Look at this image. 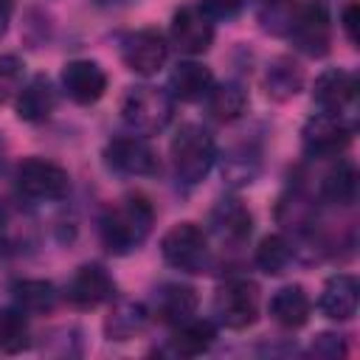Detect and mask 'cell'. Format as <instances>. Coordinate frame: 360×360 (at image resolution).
I'll return each instance as SVG.
<instances>
[{"label": "cell", "instance_id": "obj_1", "mask_svg": "<svg viewBox=\"0 0 360 360\" xmlns=\"http://www.w3.org/2000/svg\"><path fill=\"white\" fill-rule=\"evenodd\" d=\"M152 225H155V208L149 197L141 191H132L104 211L101 228H98L101 245L112 256H127L146 242V236L152 233Z\"/></svg>", "mask_w": 360, "mask_h": 360}, {"label": "cell", "instance_id": "obj_2", "mask_svg": "<svg viewBox=\"0 0 360 360\" xmlns=\"http://www.w3.org/2000/svg\"><path fill=\"white\" fill-rule=\"evenodd\" d=\"M169 158H172L174 177L183 186H197L200 180H205V174L217 160V143L205 127L183 124L169 143Z\"/></svg>", "mask_w": 360, "mask_h": 360}, {"label": "cell", "instance_id": "obj_3", "mask_svg": "<svg viewBox=\"0 0 360 360\" xmlns=\"http://www.w3.org/2000/svg\"><path fill=\"white\" fill-rule=\"evenodd\" d=\"M174 115V98L169 90L138 84L129 87L121 98V121L135 135H158Z\"/></svg>", "mask_w": 360, "mask_h": 360}, {"label": "cell", "instance_id": "obj_4", "mask_svg": "<svg viewBox=\"0 0 360 360\" xmlns=\"http://www.w3.org/2000/svg\"><path fill=\"white\" fill-rule=\"evenodd\" d=\"M14 186L28 202H59L70 191V177L53 160L25 158L14 169Z\"/></svg>", "mask_w": 360, "mask_h": 360}, {"label": "cell", "instance_id": "obj_5", "mask_svg": "<svg viewBox=\"0 0 360 360\" xmlns=\"http://www.w3.org/2000/svg\"><path fill=\"white\" fill-rule=\"evenodd\" d=\"M214 315L225 329H248L259 321V287L250 278H225L214 292Z\"/></svg>", "mask_w": 360, "mask_h": 360}, {"label": "cell", "instance_id": "obj_6", "mask_svg": "<svg viewBox=\"0 0 360 360\" xmlns=\"http://www.w3.org/2000/svg\"><path fill=\"white\" fill-rule=\"evenodd\" d=\"M160 256L180 273H202L208 264V239L200 225L177 222L160 239Z\"/></svg>", "mask_w": 360, "mask_h": 360}, {"label": "cell", "instance_id": "obj_7", "mask_svg": "<svg viewBox=\"0 0 360 360\" xmlns=\"http://www.w3.org/2000/svg\"><path fill=\"white\" fill-rule=\"evenodd\" d=\"M39 248V222L17 200L0 197V256H28Z\"/></svg>", "mask_w": 360, "mask_h": 360}, {"label": "cell", "instance_id": "obj_8", "mask_svg": "<svg viewBox=\"0 0 360 360\" xmlns=\"http://www.w3.org/2000/svg\"><path fill=\"white\" fill-rule=\"evenodd\" d=\"M104 166L124 177H155L160 174V158L158 152L138 135H118L112 138L104 152Z\"/></svg>", "mask_w": 360, "mask_h": 360}, {"label": "cell", "instance_id": "obj_9", "mask_svg": "<svg viewBox=\"0 0 360 360\" xmlns=\"http://www.w3.org/2000/svg\"><path fill=\"white\" fill-rule=\"evenodd\" d=\"M354 135V124L346 115L338 112H318L312 115L304 129H301V141H304V152L309 158H338Z\"/></svg>", "mask_w": 360, "mask_h": 360}, {"label": "cell", "instance_id": "obj_10", "mask_svg": "<svg viewBox=\"0 0 360 360\" xmlns=\"http://www.w3.org/2000/svg\"><path fill=\"white\" fill-rule=\"evenodd\" d=\"M290 42L312 56V59H321L329 53V42H332V22H329V11L323 3L318 0H309V3H301L290 31H287Z\"/></svg>", "mask_w": 360, "mask_h": 360}, {"label": "cell", "instance_id": "obj_11", "mask_svg": "<svg viewBox=\"0 0 360 360\" xmlns=\"http://www.w3.org/2000/svg\"><path fill=\"white\" fill-rule=\"evenodd\" d=\"M169 56L166 37L158 28H138L121 37V62L138 76H155Z\"/></svg>", "mask_w": 360, "mask_h": 360}, {"label": "cell", "instance_id": "obj_12", "mask_svg": "<svg viewBox=\"0 0 360 360\" xmlns=\"http://www.w3.org/2000/svg\"><path fill=\"white\" fill-rule=\"evenodd\" d=\"M169 37H172V45L180 51V53H188V56H200L211 48L214 42V22H211V14L202 8V6H194V3H186L174 11L172 17V28H169Z\"/></svg>", "mask_w": 360, "mask_h": 360}, {"label": "cell", "instance_id": "obj_13", "mask_svg": "<svg viewBox=\"0 0 360 360\" xmlns=\"http://www.w3.org/2000/svg\"><path fill=\"white\" fill-rule=\"evenodd\" d=\"M312 101L323 112L352 115L357 107V76L343 68H329L315 79Z\"/></svg>", "mask_w": 360, "mask_h": 360}, {"label": "cell", "instance_id": "obj_14", "mask_svg": "<svg viewBox=\"0 0 360 360\" xmlns=\"http://www.w3.org/2000/svg\"><path fill=\"white\" fill-rule=\"evenodd\" d=\"M65 298L79 309H93V307L115 298V281L101 264L90 262V264H82L70 276V281L65 287Z\"/></svg>", "mask_w": 360, "mask_h": 360}, {"label": "cell", "instance_id": "obj_15", "mask_svg": "<svg viewBox=\"0 0 360 360\" xmlns=\"http://www.w3.org/2000/svg\"><path fill=\"white\" fill-rule=\"evenodd\" d=\"M62 90L73 104H96L107 90V73L93 59H70L62 68Z\"/></svg>", "mask_w": 360, "mask_h": 360}, {"label": "cell", "instance_id": "obj_16", "mask_svg": "<svg viewBox=\"0 0 360 360\" xmlns=\"http://www.w3.org/2000/svg\"><path fill=\"white\" fill-rule=\"evenodd\" d=\"M208 225L222 245H242L253 233V214L236 197H222L208 214Z\"/></svg>", "mask_w": 360, "mask_h": 360}, {"label": "cell", "instance_id": "obj_17", "mask_svg": "<svg viewBox=\"0 0 360 360\" xmlns=\"http://www.w3.org/2000/svg\"><path fill=\"white\" fill-rule=\"evenodd\" d=\"M357 301H360L357 278L349 273H338L323 284L321 298H318V309L329 321H349L357 315Z\"/></svg>", "mask_w": 360, "mask_h": 360}, {"label": "cell", "instance_id": "obj_18", "mask_svg": "<svg viewBox=\"0 0 360 360\" xmlns=\"http://www.w3.org/2000/svg\"><path fill=\"white\" fill-rule=\"evenodd\" d=\"M197 312V292L188 284L180 281H166L155 290V318L160 323L177 326Z\"/></svg>", "mask_w": 360, "mask_h": 360}, {"label": "cell", "instance_id": "obj_19", "mask_svg": "<svg viewBox=\"0 0 360 360\" xmlns=\"http://www.w3.org/2000/svg\"><path fill=\"white\" fill-rule=\"evenodd\" d=\"M56 110V90L48 76H34L17 93V118L25 124H42Z\"/></svg>", "mask_w": 360, "mask_h": 360}, {"label": "cell", "instance_id": "obj_20", "mask_svg": "<svg viewBox=\"0 0 360 360\" xmlns=\"http://www.w3.org/2000/svg\"><path fill=\"white\" fill-rule=\"evenodd\" d=\"M214 87V73L200 62H177L169 76V96L174 101H202Z\"/></svg>", "mask_w": 360, "mask_h": 360}, {"label": "cell", "instance_id": "obj_21", "mask_svg": "<svg viewBox=\"0 0 360 360\" xmlns=\"http://www.w3.org/2000/svg\"><path fill=\"white\" fill-rule=\"evenodd\" d=\"M217 340V326L202 318H188L174 326L169 338V352L177 357H200L205 354Z\"/></svg>", "mask_w": 360, "mask_h": 360}, {"label": "cell", "instance_id": "obj_22", "mask_svg": "<svg viewBox=\"0 0 360 360\" xmlns=\"http://www.w3.org/2000/svg\"><path fill=\"white\" fill-rule=\"evenodd\" d=\"M312 304L301 284H287L273 292L270 298V318L284 329H298L309 321Z\"/></svg>", "mask_w": 360, "mask_h": 360}, {"label": "cell", "instance_id": "obj_23", "mask_svg": "<svg viewBox=\"0 0 360 360\" xmlns=\"http://www.w3.org/2000/svg\"><path fill=\"white\" fill-rule=\"evenodd\" d=\"M304 87V70L292 56H276L264 70V93L273 101H290Z\"/></svg>", "mask_w": 360, "mask_h": 360}, {"label": "cell", "instance_id": "obj_24", "mask_svg": "<svg viewBox=\"0 0 360 360\" xmlns=\"http://www.w3.org/2000/svg\"><path fill=\"white\" fill-rule=\"evenodd\" d=\"M11 298L14 307H20L25 315H45L56 307L59 292L45 278H20L11 284Z\"/></svg>", "mask_w": 360, "mask_h": 360}, {"label": "cell", "instance_id": "obj_25", "mask_svg": "<svg viewBox=\"0 0 360 360\" xmlns=\"http://www.w3.org/2000/svg\"><path fill=\"white\" fill-rule=\"evenodd\" d=\"M146 321H149V309L143 304L118 301L110 309V315L104 318V335H107V340H129L143 332Z\"/></svg>", "mask_w": 360, "mask_h": 360}, {"label": "cell", "instance_id": "obj_26", "mask_svg": "<svg viewBox=\"0 0 360 360\" xmlns=\"http://www.w3.org/2000/svg\"><path fill=\"white\" fill-rule=\"evenodd\" d=\"M208 104V115L219 124H231L236 118L245 115L248 110V93L242 90V84L236 82H225V84H214L205 96Z\"/></svg>", "mask_w": 360, "mask_h": 360}, {"label": "cell", "instance_id": "obj_27", "mask_svg": "<svg viewBox=\"0 0 360 360\" xmlns=\"http://www.w3.org/2000/svg\"><path fill=\"white\" fill-rule=\"evenodd\" d=\"M262 169V152L259 146L242 141L236 146L228 149V155L222 158V177L231 183V186H248L256 180Z\"/></svg>", "mask_w": 360, "mask_h": 360}, {"label": "cell", "instance_id": "obj_28", "mask_svg": "<svg viewBox=\"0 0 360 360\" xmlns=\"http://www.w3.org/2000/svg\"><path fill=\"white\" fill-rule=\"evenodd\" d=\"M357 197V172L352 163H338L332 172L323 174L321 180V200L332 205H352Z\"/></svg>", "mask_w": 360, "mask_h": 360}, {"label": "cell", "instance_id": "obj_29", "mask_svg": "<svg viewBox=\"0 0 360 360\" xmlns=\"http://www.w3.org/2000/svg\"><path fill=\"white\" fill-rule=\"evenodd\" d=\"M28 343H31V332L25 312L20 307H0V352L20 354L22 349H28Z\"/></svg>", "mask_w": 360, "mask_h": 360}, {"label": "cell", "instance_id": "obj_30", "mask_svg": "<svg viewBox=\"0 0 360 360\" xmlns=\"http://www.w3.org/2000/svg\"><path fill=\"white\" fill-rule=\"evenodd\" d=\"M298 8H301V0H259L256 17H259L262 31L273 37H287Z\"/></svg>", "mask_w": 360, "mask_h": 360}, {"label": "cell", "instance_id": "obj_31", "mask_svg": "<svg viewBox=\"0 0 360 360\" xmlns=\"http://www.w3.org/2000/svg\"><path fill=\"white\" fill-rule=\"evenodd\" d=\"M290 259H292V245H290L281 233H270V236H264V239L259 242V248H256V256H253L256 267L264 270L267 276H278V273H284V267L290 264Z\"/></svg>", "mask_w": 360, "mask_h": 360}, {"label": "cell", "instance_id": "obj_32", "mask_svg": "<svg viewBox=\"0 0 360 360\" xmlns=\"http://www.w3.org/2000/svg\"><path fill=\"white\" fill-rule=\"evenodd\" d=\"M25 79V65L14 53H0V107L17 98Z\"/></svg>", "mask_w": 360, "mask_h": 360}, {"label": "cell", "instance_id": "obj_33", "mask_svg": "<svg viewBox=\"0 0 360 360\" xmlns=\"http://www.w3.org/2000/svg\"><path fill=\"white\" fill-rule=\"evenodd\" d=\"M346 352H349L346 338H343V335H335V332H321V335H315V340H312V346H309V354L326 357V360H332V357H346Z\"/></svg>", "mask_w": 360, "mask_h": 360}, {"label": "cell", "instance_id": "obj_34", "mask_svg": "<svg viewBox=\"0 0 360 360\" xmlns=\"http://www.w3.org/2000/svg\"><path fill=\"white\" fill-rule=\"evenodd\" d=\"M242 6H245V0H202V8L211 17H225V20L236 17L242 11Z\"/></svg>", "mask_w": 360, "mask_h": 360}, {"label": "cell", "instance_id": "obj_35", "mask_svg": "<svg viewBox=\"0 0 360 360\" xmlns=\"http://www.w3.org/2000/svg\"><path fill=\"white\" fill-rule=\"evenodd\" d=\"M357 3H349L346 8H343V17H340V22H343V31H346V37H349V42L354 45L357 42Z\"/></svg>", "mask_w": 360, "mask_h": 360}, {"label": "cell", "instance_id": "obj_36", "mask_svg": "<svg viewBox=\"0 0 360 360\" xmlns=\"http://www.w3.org/2000/svg\"><path fill=\"white\" fill-rule=\"evenodd\" d=\"M14 6H17V0H0V37L8 31V22H11V14H14Z\"/></svg>", "mask_w": 360, "mask_h": 360}, {"label": "cell", "instance_id": "obj_37", "mask_svg": "<svg viewBox=\"0 0 360 360\" xmlns=\"http://www.w3.org/2000/svg\"><path fill=\"white\" fill-rule=\"evenodd\" d=\"M3 166H6V138L0 132V172H3Z\"/></svg>", "mask_w": 360, "mask_h": 360}, {"label": "cell", "instance_id": "obj_38", "mask_svg": "<svg viewBox=\"0 0 360 360\" xmlns=\"http://www.w3.org/2000/svg\"><path fill=\"white\" fill-rule=\"evenodd\" d=\"M98 6H121V3H129V0H96Z\"/></svg>", "mask_w": 360, "mask_h": 360}]
</instances>
